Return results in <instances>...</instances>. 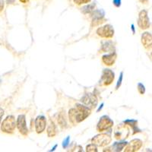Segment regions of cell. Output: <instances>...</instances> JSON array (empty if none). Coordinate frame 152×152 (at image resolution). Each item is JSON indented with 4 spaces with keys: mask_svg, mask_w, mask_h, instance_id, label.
I'll list each match as a JSON object with an SVG mask.
<instances>
[{
    "mask_svg": "<svg viewBox=\"0 0 152 152\" xmlns=\"http://www.w3.org/2000/svg\"><path fill=\"white\" fill-rule=\"evenodd\" d=\"M91 113L89 107L82 104H77L76 109L73 108L69 112V120L72 124L76 125L77 123H81L85 120Z\"/></svg>",
    "mask_w": 152,
    "mask_h": 152,
    "instance_id": "cell-1",
    "label": "cell"
},
{
    "mask_svg": "<svg viewBox=\"0 0 152 152\" xmlns=\"http://www.w3.org/2000/svg\"><path fill=\"white\" fill-rule=\"evenodd\" d=\"M1 131L7 134H12L16 128V120L14 116H8L0 124Z\"/></svg>",
    "mask_w": 152,
    "mask_h": 152,
    "instance_id": "cell-2",
    "label": "cell"
},
{
    "mask_svg": "<svg viewBox=\"0 0 152 152\" xmlns=\"http://www.w3.org/2000/svg\"><path fill=\"white\" fill-rule=\"evenodd\" d=\"M111 141H112V138L107 134H99L91 139L92 143L98 147L107 146V145H110Z\"/></svg>",
    "mask_w": 152,
    "mask_h": 152,
    "instance_id": "cell-3",
    "label": "cell"
},
{
    "mask_svg": "<svg viewBox=\"0 0 152 152\" xmlns=\"http://www.w3.org/2000/svg\"><path fill=\"white\" fill-rule=\"evenodd\" d=\"M138 25L141 29L146 30L150 28L151 22L148 18V14L146 10H142L138 14Z\"/></svg>",
    "mask_w": 152,
    "mask_h": 152,
    "instance_id": "cell-4",
    "label": "cell"
},
{
    "mask_svg": "<svg viewBox=\"0 0 152 152\" xmlns=\"http://www.w3.org/2000/svg\"><path fill=\"white\" fill-rule=\"evenodd\" d=\"M113 126V121L107 116H103L99 120L97 125V130L98 132H104L112 128Z\"/></svg>",
    "mask_w": 152,
    "mask_h": 152,
    "instance_id": "cell-5",
    "label": "cell"
},
{
    "mask_svg": "<svg viewBox=\"0 0 152 152\" xmlns=\"http://www.w3.org/2000/svg\"><path fill=\"white\" fill-rule=\"evenodd\" d=\"M115 78V74L113 72L109 69H104L102 72V76L100 78V84L104 86L110 85L113 82Z\"/></svg>",
    "mask_w": 152,
    "mask_h": 152,
    "instance_id": "cell-6",
    "label": "cell"
},
{
    "mask_svg": "<svg viewBox=\"0 0 152 152\" xmlns=\"http://www.w3.org/2000/svg\"><path fill=\"white\" fill-rule=\"evenodd\" d=\"M96 33L102 38H112L114 35L113 27L110 24H106L104 26L97 28Z\"/></svg>",
    "mask_w": 152,
    "mask_h": 152,
    "instance_id": "cell-7",
    "label": "cell"
},
{
    "mask_svg": "<svg viewBox=\"0 0 152 152\" xmlns=\"http://www.w3.org/2000/svg\"><path fill=\"white\" fill-rule=\"evenodd\" d=\"M16 126L18 129L19 132L24 136H27L28 135V128L26 123V117L25 115L21 114L19 115L16 121Z\"/></svg>",
    "mask_w": 152,
    "mask_h": 152,
    "instance_id": "cell-8",
    "label": "cell"
},
{
    "mask_svg": "<svg viewBox=\"0 0 152 152\" xmlns=\"http://www.w3.org/2000/svg\"><path fill=\"white\" fill-rule=\"evenodd\" d=\"M81 101L85 104V106H87L88 107H89L90 109H93L95 108L97 105V98L96 97L94 94H86L82 98H81Z\"/></svg>",
    "mask_w": 152,
    "mask_h": 152,
    "instance_id": "cell-9",
    "label": "cell"
},
{
    "mask_svg": "<svg viewBox=\"0 0 152 152\" xmlns=\"http://www.w3.org/2000/svg\"><path fill=\"white\" fill-rule=\"evenodd\" d=\"M143 142L142 140L138 139V138H135L132 140L129 143H127L126 145V148H125L126 152H135L138 151L142 147Z\"/></svg>",
    "mask_w": 152,
    "mask_h": 152,
    "instance_id": "cell-10",
    "label": "cell"
},
{
    "mask_svg": "<svg viewBox=\"0 0 152 152\" xmlns=\"http://www.w3.org/2000/svg\"><path fill=\"white\" fill-rule=\"evenodd\" d=\"M104 15H105V13L102 9L94 12L93 16H92V26H97L100 24L104 23L106 21Z\"/></svg>",
    "mask_w": 152,
    "mask_h": 152,
    "instance_id": "cell-11",
    "label": "cell"
},
{
    "mask_svg": "<svg viewBox=\"0 0 152 152\" xmlns=\"http://www.w3.org/2000/svg\"><path fill=\"white\" fill-rule=\"evenodd\" d=\"M47 126V119L44 116H38L35 119V129L37 133L43 132Z\"/></svg>",
    "mask_w": 152,
    "mask_h": 152,
    "instance_id": "cell-12",
    "label": "cell"
},
{
    "mask_svg": "<svg viewBox=\"0 0 152 152\" xmlns=\"http://www.w3.org/2000/svg\"><path fill=\"white\" fill-rule=\"evenodd\" d=\"M117 55L115 52H112L109 54L104 55L102 56V62H104V65L107 66H111L115 63L116 60Z\"/></svg>",
    "mask_w": 152,
    "mask_h": 152,
    "instance_id": "cell-13",
    "label": "cell"
},
{
    "mask_svg": "<svg viewBox=\"0 0 152 152\" xmlns=\"http://www.w3.org/2000/svg\"><path fill=\"white\" fill-rule=\"evenodd\" d=\"M142 43L145 49L151 50L152 45V36L149 32H145L142 35Z\"/></svg>",
    "mask_w": 152,
    "mask_h": 152,
    "instance_id": "cell-14",
    "label": "cell"
},
{
    "mask_svg": "<svg viewBox=\"0 0 152 152\" xmlns=\"http://www.w3.org/2000/svg\"><path fill=\"white\" fill-rule=\"evenodd\" d=\"M100 51L102 53L115 52V46L112 41L103 42Z\"/></svg>",
    "mask_w": 152,
    "mask_h": 152,
    "instance_id": "cell-15",
    "label": "cell"
},
{
    "mask_svg": "<svg viewBox=\"0 0 152 152\" xmlns=\"http://www.w3.org/2000/svg\"><path fill=\"white\" fill-rule=\"evenodd\" d=\"M47 135L49 137H54L57 134L56 126L52 120H50V123H49L48 127H47Z\"/></svg>",
    "mask_w": 152,
    "mask_h": 152,
    "instance_id": "cell-16",
    "label": "cell"
},
{
    "mask_svg": "<svg viewBox=\"0 0 152 152\" xmlns=\"http://www.w3.org/2000/svg\"><path fill=\"white\" fill-rule=\"evenodd\" d=\"M124 123L126 125H127V126H129L130 127H132V129L134 131L133 134H135L136 132H140V130L138 129V121H136V120H132V119L130 120V119H128V120H126L124 122Z\"/></svg>",
    "mask_w": 152,
    "mask_h": 152,
    "instance_id": "cell-17",
    "label": "cell"
},
{
    "mask_svg": "<svg viewBox=\"0 0 152 152\" xmlns=\"http://www.w3.org/2000/svg\"><path fill=\"white\" fill-rule=\"evenodd\" d=\"M57 121H58V123H59V125L62 127V129L66 128V126H67L66 116H65V113H61L59 114V116H58Z\"/></svg>",
    "mask_w": 152,
    "mask_h": 152,
    "instance_id": "cell-18",
    "label": "cell"
},
{
    "mask_svg": "<svg viewBox=\"0 0 152 152\" xmlns=\"http://www.w3.org/2000/svg\"><path fill=\"white\" fill-rule=\"evenodd\" d=\"M127 145V142H115L114 145L112 146V151H121L124 147H126V145Z\"/></svg>",
    "mask_w": 152,
    "mask_h": 152,
    "instance_id": "cell-19",
    "label": "cell"
},
{
    "mask_svg": "<svg viewBox=\"0 0 152 152\" xmlns=\"http://www.w3.org/2000/svg\"><path fill=\"white\" fill-rule=\"evenodd\" d=\"M95 8V4H89L88 5H86L85 7L81 9V12H83L84 14H88L91 12H94V9Z\"/></svg>",
    "mask_w": 152,
    "mask_h": 152,
    "instance_id": "cell-20",
    "label": "cell"
},
{
    "mask_svg": "<svg viewBox=\"0 0 152 152\" xmlns=\"http://www.w3.org/2000/svg\"><path fill=\"white\" fill-rule=\"evenodd\" d=\"M86 151L89 152H97V148L95 145H94L93 143L91 144V145H88L86 148Z\"/></svg>",
    "mask_w": 152,
    "mask_h": 152,
    "instance_id": "cell-21",
    "label": "cell"
},
{
    "mask_svg": "<svg viewBox=\"0 0 152 152\" xmlns=\"http://www.w3.org/2000/svg\"><path fill=\"white\" fill-rule=\"evenodd\" d=\"M138 91L139 92L140 94H144L145 93V88L143 85V84L138 83Z\"/></svg>",
    "mask_w": 152,
    "mask_h": 152,
    "instance_id": "cell-22",
    "label": "cell"
},
{
    "mask_svg": "<svg viewBox=\"0 0 152 152\" xmlns=\"http://www.w3.org/2000/svg\"><path fill=\"white\" fill-rule=\"evenodd\" d=\"M73 1L77 5H83V4L89 3L91 0H73Z\"/></svg>",
    "mask_w": 152,
    "mask_h": 152,
    "instance_id": "cell-23",
    "label": "cell"
},
{
    "mask_svg": "<svg viewBox=\"0 0 152 152\" xmlns=\"http://www.w3.org/2000/svg\"><path fill=\"white\" fill-rule=\"evenodd\" d=\"M123 72H121V73H120V76H119V80H118L117 84H116V90H117V89H119V87L121 86L122 81H123Z\"/></svg>",
    "mask_w": 152,
    "mask_h": 152,
    "instance_id": "cell-24",
    "label": "cell"
},
{
    "mask_svg": "<svg viewBox=\"0 0 152 152\" xmlns=\"http://www.w3.org/2000/svg\"><path fill=\"white\" fill-rule=\"evenodd\" d=\"M69 139H70V137L68 136L67 138H66V139H65V140L63 141V143H62V146H63V148H66L68 145H69Z\"/></svg>",
    "mask_w": 152,
    "mask_h": 152,
    "instance_id": "cell-25",
    "label": "cell"
},
{
    "mask_svg": "<svg viewBox=\"0 0 152 152\" xmlns=\"http://www.w3.org/2000/svg\"><path fill=\"white\" fill-rule=\"evenodd\" d=\"M113 5L117 8L120 7V5H121V0H113Z\"/></svg>",
    "mask_w": 152,
    "mask_h": 152,
    "instance_id": "cell-26",
    "label": "cell"
},
{
    "mask_svg": "<svg viewBox=\"0 0 152 152\" xmlns=\"http://www.w3.org/2000/svg\"><path fill=\"white\" fill-rule=\"evenodd\" d=\"M4 114H5V110L2 109V107H0V124L2 123V119L4 116Z\"/></svg>",
    "mask_w": 152,
    "mask_h": 152,
    "instance_id": "cell-27",
    "label": "cell"
},
{
    "mask_svg": "<svg viewBox=\"0 0 152 152\" xmlns=\"http://www.w3.org/2000/svg\"><path fill=\"white\" fill-rule=\"evenodd\" d=\"M4 8H5V2L4 0H0V13L3 11Z\"/></svg>",
    "mask_w": 152,
    "mask_h": 152,
    "instance_id": "cell-28",
    "label": "cell"
},
{
    "mask_svg": "<svg viewBox=\"0 0 152 152\" xmlns=\"http://www.w3.org/2000/svg\"><path fill=\"white\" fill-rule=\"evenodd\" d=\"M5 2L7 4H14L15 0H5Z\"/></svg>",
    "mask_w": 152,
    "mask_h": 152,
    "instance_id": "cell-29",
    "label": "cell"
},
{
    "mask_svg": "<svg viewBox=\"0 0 152 152\" xmlns=\"http://www.w3.org/2000/svg\"><path fill=\"white\" fill-rule=\"evenodd\" d=\"M141 3H143V4H146L148 2V0H138Z\"/></svg>",
    "mask_w": 152,
    "mask_h": 152,
    "instance_id": "cell-30",
    "label": "cell"
},
{
    "mask_svg": "<svg viewBox=\"0 0 152 152\" xmlns=\"http://www.w3.org/2000/svg\"><path fill=\"white\" fill-rule=\"evenodd\" d=\"M20 2H22V3H28L29 2V0H19Z\"/></svg>",
    "mask_w": 152,
    "mask_h": 152,
    "instance_id": "cell-31",
    "label": "cell"
},
{
    "mask_svg": "<svg viewBox=\"0 0 152 152\" xmlns=\"http://www.w3.org/2000/svg\"><path fill=\"white\" fill-rule=\"evenodd\" d=\"M132 30L133 34H135V27H134V24H132Z\"/></svg>",
    "mask_w": 152,
    "mask_h": 152,
    "instance_id": "cell-32",
    "label": "cell"
}]
</instances>
